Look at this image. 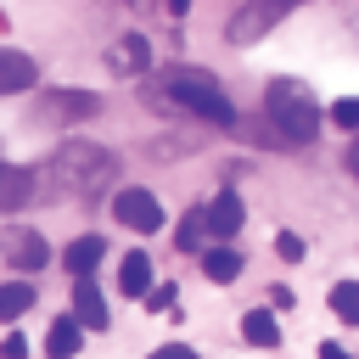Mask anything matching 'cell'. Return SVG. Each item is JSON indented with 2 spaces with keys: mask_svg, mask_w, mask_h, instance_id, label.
Returning <instances> with one entry per match:
<instances>
[{
  "mask_svg": "<svg viewBox=\"0 0 359 359\" xmlns=\"http://www.w3.org/2000/svg\"><path fill=\"white\" fill-rule=\"evenodd\" d=\"M22 353H28V342L11 331V337H6V348H0V359H22Z\"/></svg>",
  "mask_w": 359,
  "mask_h": 359,
  "instance_id": "cb8c5ba5",
  "label": "cell"
},
{
  "mask_svg": "<svg viewBox=\"0 0 359 359\" xmlns=\"http://www.w3.org/2000/svg\"><path fill=\"white\" fill-rule=\"evenodd\" d=\"M331 314L342 325H359V280H337L331 286Z\"/></svg>",
  "mask_w": 359,
  "mask_h": 359,
  "instance_id": "e0dca14e",
  "label": "cell"
},
{
  "mask_svg": "<svg viewBox=\"0 0 359 359\" xmlns=\"http://www.w3.org/2000/svg\"><path fill=\"white\" fill-rule=\"evenodd\" d=\"M202 219H208V236L230 241V236L241 230V196H236V191H219V196L202 208Z\"/></svg>",
  "mask_w": 359,
  "mask_h": 359,
  "instance_id": "52a82bcc",
  "label": "cell"
},
{
  "mask_svg": "<svg viewBox=\"0 0 359 359\" xmlns=\"http://www.w3.org/2000/svg\"><path fill=\"white\" fill-rule=\"evenodd\" d=\"M202 236H208V219H202V208H196V213L180 219V247H202Z\"/></svg>",
  "mask_w": 359,
  "mask_h": 359,
  "instance_id": "ffe728a7",
  "label": "cell"
},
{
  "mask_svg": "<svg viewBox=\"0 0 359 359\" xmlns=\"http://www.w3.org/2000/svg\"><path fill=\"white\" fill-rule=\"evenodd\" d=\"M320 359H353L348 348H337V342H320Z\"/></svg>",
  "mask_w": 359,
  "mask_h": 359,
  "instance_id": "484cf974",
  "label": "cell"
},
{
  "mask_svg": "<svg viewBox=\"0 0 359 359\" xmlns=\"http://www.w3.org/2000/svg\"><path fill=\"white\" fill-rule=\"evenodd\" d=\"M118 180V157L95 140H62L56 157L45 163V196L56 202H90Z\"/></svg>",
  "mask_w": 359,
  "mask_h": 359,
  "instance_id": "6da1fadb",
  "label": "cell"
},
{
  "mask_svg": "<svg viewBox=\"0 0 359 359\" xmlns=\"http://www.w3.org/2000/svg\"><path fill=\"white\" fill-rule=\"evenodd\" d=\"M331 118H337L342 129H359V101H353V95H348V101H337V107H331Z\"/></svg>",
  "mask_w": 359,
  "mask_h": 359,
  "instance_id": "44dd1931",
  "label": "cell"
},
{
  "mask_svg": "<svg viewBox=\"0 0 359 359\" xmlns=\"http://www.w3.org/2000/svg\"><path fill=\"white\" fill-rule=\"evenodd\" d=\"M303 0H247L236 17H230V45H258L286 11H297Z\"/></svg>",
  "mask_w": 359,
  "mask_h": 359,
  "instance_id": "277c9868",
  "label": "cell"
},
{
  "mask_svg": "<svg viewBox=\"0 0 359 359\" xmlns=\"http://www.w3.org/2000/svg\"><path fill=\"white\" fill-rule=\"evenodd\" d=\"M264 112H269V123H275L286 140H314V129H320L314 95H309L303 84H292V79H275V84L264 90Z\"/></svg>",
  "mask_w": 359,
  "mask_h": 359,
  "instance_id": "3957f363",
  "label": "cell"
},
{
  "mask_svg": "<svg viewBox=\"0 0 359 359\" xmlns=\"http://www.w3.org/2000/svg\"><path fill=\"white\" fill-rule=\"evenodd\" d=\"M45 353H50V359H73V353H79V325H73V320H56L50 337H45Z\"/></svg>",
  "mask_w": 359,
  "mask_h": 359,
  "instance_id": "ac0fdd59",
  "label": "cell"
},
{
  "mask_svg": "<svg viewBox=\"0 0 359 359\" xmlns=\"http://www.w3.org/2000/svg\"><path fill=\"white\" fill-rule=\"evenodd\" d=\"M101 252H107V241H101V236H79V241H67L62 264H67V275L79 280V275H90V269L101 264Z\"/></svg>",
  "mask_w": 359,
  "mask_h": 359,
  "instance_id": "8fae6325",
  "label": "cell"
},
{
  "mask_svg": "<svg viewBox=\"0 0 359 359\" xmlns=\"http://www.w3.org/2000/svg\"><path fill=\"white\" fill-rule=\"evenodd\" d=\"M34 56H22V50H6L0 45V95H17V90H34Z\"/></svg>",
  "mask_w": 359,
  "mask_h": 359,
  "instance_id": "ba28073f",
  "label": "cell"
},
{
  "mask_svg": "<svg viewBox=\"0 0 359 359\" xmlns=\"http://www.w3.org/2000/svg\"><path fill=\"white\" fill-rule=\"evenodd\" d=\"M146 303H151V309H168V303H174V286H151Z\"/></svg>",
  "mask_w": 359,
  "mask_h": 359,
  "instance_id": "603a6c76",
  "label": "cell"
},
{
  "mask_svg": "<svg viewBox=\"0 0 359 359\" xmlns=\"http://www.w3.org/2000/svg\"><path fill=\"white\" fill-rule=\"evenodd\" d=\"M112 213H118V224H129L135 236L163 230V208H157V196H151V191H140V185L118 191V196H112Z\"/></svg>",
  "mask_w": 359,
  "mask_h": 359,
  "instance_id": "5b68a950",
  "label": "cell"
},
{
  "mask_svg": "<svg viewBox=\"0 0 359 359\" xmlns=\"http://www.w3.org/2000/svg\"><path fill=\"white\" fill-rule=\"evenodd\" d=\"M50 252H45V241L34 236V230H22V241H17V269H39Z\"/></svg>",
  "mask_w": 359,
  "mask_h": 359,
  "instance_id": "d6986e66",
  "label": "cell"
},
{
  "mask_svg": "<svg viewBox=\"0 0 359 359\" xmlns=\"http://www.w3.org/2000/svg\"><path fill=\"white\" fill-rule=\"evenodd\" d=\"M280 258H303V241L297 236H280Z\"/></svg>",
  "mask_w": 359,
  "mask_h": 359,
  "instance_id": "d4e9b609",
  "label": "cell"
},
{
  "mask_svg": "<svg viewBox=\"0 0 359 359\" xmlns=\"http://www.w3.org/2000/svg\"><path fill=\"white\" fill-rule=\"evenodd\" d=\"M191 11V0H168V17H185Z\"/></svg>",
  "mask_w": 359,
  "mask_h": 359,
  "instance_id": "83f0119b",
  "label": "cell"
},
{
  "mask_svg": "<svg viewBox=\"0 0 359 359\" xmlns=\"http://www.w3.org/2000/svg\"><path fill=\"white\" fill-rule=\"evenodd\" d=\"M34 309V286L28 280H0V320H22Z\"/></svg>",
  "mask_w": 359,
  "mask_h": 359,
  "instance_id": "2e32d148",
  "label": "cell"
},
{
  "mask_svg": "<svg viewBox=\"0 0 359 359\" xmlns=\"http://www.w3.org/2000/svg\"><path fill=\"white\" fill-rule=\"evenodd\" d=\"M202 269H208L213 286H230V280L241 275V252H236V247H213V252L202 258Z\"/></svg>",
  "mask_w": 359,
  "mask_h": 359,
  "instance_id": "5bb4252c",
  "label": "cell"
},
{
  "mask_svg": "<svg viewBox=\"0 0 359 359\" xmlns=\"http://www.w3.org/2000/svg\"><path fill=\"white\" fill-rule=\"evenodd\" d=\"M151 359H196V348H185V342H168V348H157Z\"/></svg>",
  "mask_w": 359,
  "mask_h": 359,
  "instance_id": "7402d4cb",
  "label": "cell"
},
{
  "mask_svg": "<svg viewBox=\"0 0 359 359\" xmlns=\"http://www.w3.org/2000/svg\"><path fill=\"white\" fill-rule=\"evenodd\" d=\"M28 196H34V174H28V168H17V163H0V213L22 208Z\"/></svg>",
  "mask_w": 359,
  "mask_h": 359,
  "instance_id": "30bf717a",
  "label": "cell"
},
{
  "mask_svg": "<svg viewBox=\"0 0 359 359\" xmlns=\"http://www.w3.org/2000/svg\"><path fill=\"white\" fill-rule=\"evenodd\" d=\"M241 337H247L252 348H275V342H280V325H275V314L252 309V314H241Z\"/></svg>",
  "mask_w": 359,
  "mask_h": 359,
  "instance_id": "9a60e30c",
  "label": "cell"
},
{
  "mask_svg": "<svg viewBox=\"0 0 359 359\" xmlns=\"http://www.w3.org/2000/svg\"><path fill=\"white\" fill-rule=\"evenodd\" d=\"M163 90H168L174 107H185V112H196V118H208V123H230V118H236L230 95H224L219 79L202 73V67H174V73L163 79Z\"/></svg>",
  "mask_w": 359,
  "mask_h": 359,
  "instance_id": "7a4b0ae2",
  "label": "cell"
},
{
  "mask_svg": "<svg viewBox=\"0 0 359 359\" xmlns=\"http://www.w3.org/2000/svg\"><path fill=\"white\" fill-rule=\"evenodd\" d=\"M348 174L359 180V135H353V146H348Z\"/></svg>",
  "mask_w": 359,
  "mask_h": 359,
  "instance_id": "4316f807",
  "label": "cell"
},
{
  "mask_svg": "<svg viewBox=\"0 0 359 359\" xmlns=\"http://www.w3.org/2000/svg\"><path fill=\"white\" fill-rule=\"evenodd\" d=\"M118 286H123L129 297H146V292H151V258H146V252H129V258L118 264Z\"/></svg>",
  "mask_w": 359,
  "mask_h": 359,
  "instance_id": "7c38bea8",
  "label": "cell"
},
{
  "mask_svg": "<svg viewBox=\"0 0 359 359\" xmlns=\"http://www.w3.org/2000/svg\"><path fill=\"white\" fill-rule=\"evenodd\" d=\"M73 325H90V331H107V297L95 292L90 275L73 280Z\"/></svg>",
  "mask_w": 359,
  "mask_h": 359,
  "instance_id": "8992f818",
  "label": "cell"
},
{
  "mask_svg": "<svg viewBox=\"0 0 359 359\" xmlns=\"http://www.w3.org/2000/svg\"><path fill=\"white\" fill-rule=\"evenodd\" d=\"M45 112H50V118H90V112H95V95H90V90H56V95L45 101Z\"/></svg>",
  "mask_w": 359,
  "mask_h": 359,
  "instance_id": "4fadbf2b",
  "label": "cell"
},
{
  "mask_svg": "<svg viewBox=\"0 0 359 359\" xmlns=\"http://www.w3.org/2000/svg\"><path fill=\"white\" fill-rule=\"evenodd\" d=\"M107 62H112V73H146V67H151V45H146L140 34H123V39L107 50Z\"/></svg>",
  "mask_w": 359,
  "mask_h": 359,
  "instance_id": "9c48e42d",
  "label": "cell"
}]
</instances>
